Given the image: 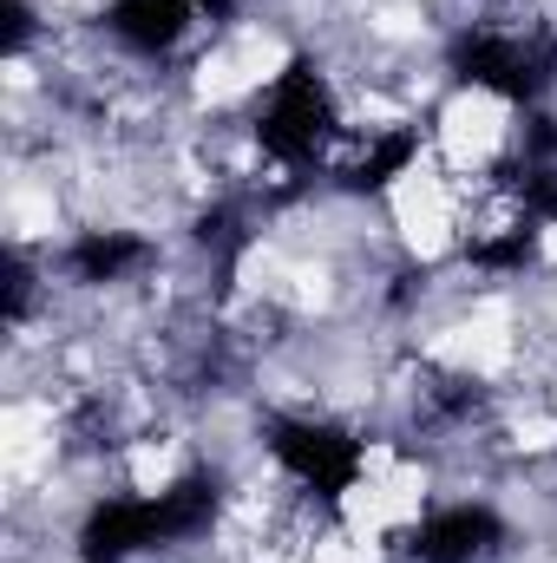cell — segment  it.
Wrapping results in <instances>:
<instances>
[{
	"label": "cell",
	"instance_id": "obj_1",
	"mask_svg": "<svg viewBox=\"0 0 557 563\" xmlns=\"http://www.w3.org/2000/svg\"><path fill=\"white\" fill-rule=\"evenodd\" d=\"M452 73H459V86H472L485 99L538 106L557 86V33H545V26H512V20L466 26L452 40Z\"/></svg>",
	"mask_w": 557,
	"mask_h": 563
},
{
	"label": "cell",
	"instance_id": "obj_2",
	"mask_svg": "<svg viewBox=\"0 0 557 563\" xmlns=\"http://www.w3.org/2000/svg\"><path fill=\"white\" fill-rule=\"evenodd\" d=\"M341 106H335V86L321 79V66L295 59L288 73L270 79V92L256 99V144L276 157L282 170H308V164H328V151L341 139Z\"/></svg>",
	"mask_w": 557,
	"mask_h": 563
},
{
	"label": "cell",
	"instance_id": "obj_3",
	"mask_svg": "<svg viewBox=\"0 0 557 563\" xmlns=\"http://www.w3.org/2000/svg\"><path fill=\"white\" fill-rule=\"evenodd\" d=\"M270 459L321 505H341L368 478V445L348 426L315 420V413H288V420L270 426Z\"/></svg>",
	"mask_w": 557,
	"mask_h": 563
},
{
	"label": "cell",
	"instance_id": "obj_4",
	"mask_svg": "<svg viewBox=\"0 0 557 563\" xmlns=\"http://www.w3.org/2000/svg\"><path fill=\"white\" fill-rule=\"evenodd\" d=\"M505 538L512 531L485 498H459V505L426 511L407 531V563H492L505 551Z\"/></svg>",
	"mask_w": 557,
	"mask_h": 563
},
{
	"label": "cell",
	"instance_id": "obj_5",
	"mask_svg": "<svg viewBox=\"0 0 557 563\" xmlns=\"http://www.w3.org/2000/svg\"><path fill=\"white\" fill-rule=\"evenodd\" d=\"M419 157V139L407 132V125H348L341 139H335V151H328V177L341 184V190H354V197H368V190H387V184H401L407 170H414Z\"/></svg>",
	"mask_w": 557,
	"mask_h": 563
},
{
	"label": "cell",
	"instance_id": "obj_6",
	"mask_svg": "<svg viewBox=\"0 0 557 563\" xmlns=\"http://www.w3.org/2000/svg\"><path fill=\"white\" fill-rule=\"evenodd\" d=\"M197 13V0H106V33L139 59H171L204 26Z\"/></svg>",
	"mask_w": 557,
	"mask_h": 563
},
{
	"label": "cell",
	"instance_id": "obj_7",
	"mask_svg": "<svg viewBox=\"0 0 557 563\" xmlns=\"http://www.w3.org/2000/svg\"><path fill=\"white\" fill-rule=\"evenodd\" d=\"M151 263V243L132 230H79L73 250H66V276L79 288H112V282H132Z\"/></svg>",
	"mask_w": 557,
	"mask_h": 563
}]
</instances>
